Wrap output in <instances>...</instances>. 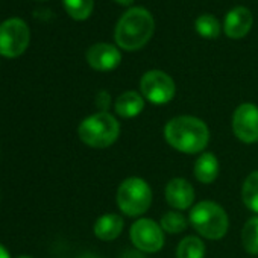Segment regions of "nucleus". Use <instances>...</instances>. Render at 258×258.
Instances as JSON below:
<instances>
[{"mask_svg": "<svg viewBox=\"0 0 258 258\" xmlns=\"http://www.w3.org/2000/svg\"><path fill=\"white\" fill-rule=\"evenodd\" d=\"M164 139L175 151L187 155L204 152L210 143L207 123L195 115H176L164 126Z\"/></svg>", "mask_w": 258, "mask_h": 258, "instance_id": "f257e3e1", "label": "nucleus"}, {"mask_svg": "<svg viewBox=\"0 0 258 258\" xmlns=\"http://www.w3.org/2000/svg\"><path fill=\"white\" fill-rule=\"evenodd\" d=\"M155 22L152 14L145 8L127 10L118 20L114 32L118 47L127 52H134L148 44L152 38Z\"/></svg>", "mask_w": 258, "mask_h": 258, "instance_id": "f03ea898", "label": "nucleus"}, {"mask_svg": "<svg viewBox=\"0 0 258 258\" xmlns=\"http://www.w3.org/2000/svg\"><path fill=\"white\" fill-rule=\"evenodd\" d=\"M81 142L93 149L112 146L120 136V123L109 112H96L84 118L78 127Z\"/></svg>", "mask_w": 258, "mask_h": 258, "instance_id": "7ed1b4c3", "label": "nucleus"}, {"mask_svg": "<svg viewBox=\"0 0 258 258\" xmlns=\"http://www.w3.org/2000/svg\"><path fill=\"white\" fill-rule=\"evenodd\" d=\"M188 222L199 232V235L208 240H220L226 235L229 228V219L222 205L213 201H201L191 207Z\"/></svg>", "mask_w": 258, "mask_h": 258, "instance_id": "20e7f679", "label": "nucleus"}, {"mask_svg": "<svg viewBox=\"0 0 258 258\" xmlns=\"http://www.w3.org/2000/svg\"><path fill=\"white\" fill-rule=\"evenodd\" d=\"M151 204H152V188L143 178L139 176L126 178L118 185L117 207L123 214L129 217H139L149 210Z\"/></svg>", "mask_w": 258, "mask_h": 258, "instance_id": "39448f33", "label": "nucleus"}, {"mask_svg": "<svg viewBox=\"0 0 258 258\" xmlns=\"http://www.w3.org/2000/svg\"><path fill=\"white\" fill-rule=\"evenodd\" d=\"M31 40L28 25L22 19H10L0 25V55L16 58L22 55Z\"/></svg>", "mask_w": 258, "mask_h": 258, "instance_id": "423d86ee", "label": "nucleus"}, {"mask_svg": "<svg viewBox=\"0 0 258 258\" xmlns=\"http://www.w3.org/2000/svg\"><path fill=\"white\" fill-rule=\"evenodd\" d=\"M142 96L154 105L169 103L176 93L175 81L166 72L149 70L143 75L140 81Z\"/></svg>", "mask_w": 258, "mask_h": 258, "instance_id": "0eeeda50", "label": "nucleus"}, {"mask_svg": "<svg viewBox=\"0 0 258 258\" xmlns=\"http://www.w3.org/2000/svg\"><path fill=\"white\" fill-rule=\"evenodd\" d=\"M129 237L136 249L143 253H155L164 246V231L154 219L136 220L129 229Z\"/></svg>", "mask_w": 258, "mask_h": 258, "instance_id": "6e6552de", "label": "nucleus"}, {"mask_svg": "<svg viewBox=\"0 0 258 258\" xmlns=\"http://www.w3.org/2000/svg\"><path fill=\"white\" fill-rule=\"evenodd\" d=\"M232 133L234 136L246 143L252 145L258 142V106L255 103H241L232 114Z\"/></svg>", "mask_w": 258, "mask_h": 258, "instance_id": "1a4fd4ad", "label": "nucleus"}, {"mask_svg": "<svg viewBox=\"0 0 258 258\" xmlns=\"http://www.w3.org/2000/svg\"><path fill=\"white\" fill-rule=\"evenodd\" d=\"M87 62L97 72H111L121 62L120 50L108 43H96L87 50Z\"/></svg>", "mask_w": 258, "mask_h": 258, "instance_id": "9d476101", "label": "nucleus"}, {"mask_svg": "<svg viewBox=\"0 0 258 258\" xmlns=\"http://www.w3.org/2000/svg\"><path fill=\"white\" fill-rule=\"evenodd\" d=\"M166 201L176 211H184L195 204V188L184 178H173L166 185Z\"/></svg>", "mask_w": 258, "mask_h": 258, "instance_id": "9b49d317", "label": "nucleus"}, {"mask_svg": "<svg viewBox=\"0 0 258 258\" xmlns=\"http://www.w3.org/2000/svg\"><path fill=\"white\" fill-rule=\"evenodd\" d=\"M252 23H253V19H252L250 11L243 7H237L228 13L225 19L223 31L229 38L238 40L247 35V32L252 28Z\"/></svg>", "mask_w": 258, "mask_h": 258, "instance_id": "f8f14e48", "label": "nucleus"}, {"mask_svg": "<svg viewBox=\"0 0 258 258\" xmlns=\"http://www.w3.org/2000/svg\"><path fill=\"white\" fill-rule=\"evenodd\" d=\"M114 109H115L117 115H120L123 118L137 117L145 109V97L140 93L133 91V90L124 91L115 99Z\"/></svg>", "mask_w": 258, "mask_h": 258, "instance_id": "ddd939ff", "label": "nucleus"}, {"mask_svg": "<svg viewBox=\"0 0 258 258\" xmlns=\"http://www.w3.org/2000/svg\"><path fill=\"white\" fill-rule=\"evenodd\" d=\"M123 226H124V222L121 216L115 213H108V214L100 216L96 220L93 229H94V235L99 240L111 241V240H115L121 234Z\"/></svg>", "mask_w": 258, "mask_h": 258, "instance_id": "4468645a", "label": "nucleus"}, {"mask_svg": "<svg viewBox=\"0 0 258 258\" xmlns=\"http://www.w3.org/2000/svg\"><path fill=\"white\" fill-rule=\"evenodd\" d=\"M219 160L213 152H204L195 163V178L201 184H211L219 176Z\"/></svg>", "mask_w": 258, "mask_h": 258, "instance_id": "2eb2a0df", "label": "nucleus"}, {"mask_svg": "<svg viewBox=\"0 0 258 258\" xmlns=\"http://www.w3.org/2000/svg\"><path fill=\"white\" fill-rule=\"evenodd\" d=\"M241 201L252 213L258 214V170L250 172L241 185Z\"/></svg>", "mask_w": 258, "mask_h": 258, "instance_id": "dca6fc26", "label": "nucleus"}, {"mask_svg": "<svg viewBox=\"0 0 258 258\" xmlns=\"http://www.w3.org/2000/svg\"><path fill=\"white\" fill-rule=\"evenodd\" d=\"M205 243L196 235L184 237L176 247V258H204L205 256Z\"/></svg>", "mask_w": 258, "mask_h": 258, "instance_id": "f3484780", "label": "nucleus"}, {"mask_svg": "<svg viewBox=\"0 0 258 258\" xmlns=\"http://www.w3.org/2000/svg\"><path fill=\"white\" fill-rule=\"evenodd\" d=\"M241 244L250 255H258V216L250 217L241 229Z\"/></svg>", "mask_w": 258, "mask_h": 258, "instance_id": "a211bd4d", "label": "nucleus"}, {"mask_svg": "<svg viewBox=\"0 0 258 258\" xmlns=\"http://www.w3.org/2000/svg\"><path fill=\"white\" fill-rule=\"evenodd\" d=\"M195 29L196 32L204 37V38H208V40H213V38H217L220 35V25H219V20L211 16V14H204V16H199L195 22Z\"/></svg>", "mask_w": 258, "mask_h": 258, "instance_id": "6ab92c4d", "label": "nucleus"}, {"mask_svg": "<svg viewBox=\"0 0 258 258\" xmlns=\"http://www.w3.org/2000/svg\"><path fill=\"white\" fill-rule=\"evenodd\" d=\"M160 226L163 228L164 232L167 234H181L187 229L188 226V220L184 217V214H181L179 211H167L161 220H160Z\"/></svg>", "mask_w": 258, "mask_h": 258, "instance_id": "aec40b11", "label": "nucleus"}, {"mask_svg": "<svg viewBox=\"0 0 258 258\" xmlns=\"http://www.w3.org/2000/svg\"><path fill=\"white\" fill-rule=\"evenodd\" d=\"M66 11L75 20H85L93 11L94 0H62Z\"/></svg>", "mask_w": 258, "mask_h": 258, "instance_id": "412c9836", "label": "nucleus"}, {"mask_svg": "<svg viewBox=\"0 0 258 258\" xmlns=\"http://www.w3.org/2000/svg\"><path fill=\"white\" fill-rule=\"evenodd\" d=\"M96 106L99 108L100 112H108V109L111 106V94L105 90H100L96 94Z\"/></svg>", "mask_w": 258, "mask_h": 258, "instance_id": "4be33fe9", "label": "nucleus"}, {"mask_svg": "<svg viewBox=\"0 0 258 258\" xmlns=\"http://www.w3.org/2000/svg\"><path fill=\"white\" fill-rule=\"evenodd\" d=\"M120 258H146L145 255H143V252H140V250H137V249H131V250H126L124 253H121V256Z\"/></svg>", "mask_w": 258, "mask_h": 258, "instance_id": "5701e85b", "label": "nucleus"}, {"mask_svg": "<svg viewBox=\"0 0 258 258\" xmlns=\"http://www.w3.org/2000/svg\"><path fill=\"white\" fill-rule=\"evenodd\" d=\"M0 258H11V255H10V252L0 244Z\"/></svg>", "mask_w": 258, "mask_h": 258, "instance_id": "b1692460", "label": "nucleus"}, {"mask_svg": "<svg viewBox=\"0 0 258 258\" xmlns=\"http://www.w3.org/2000/svg\"><path fill=\"white\" fill-rule=\"evenodd\" d=\"M115 2L118 4V5H123V7H129L131 5L134 0H115Z\"/></svg>", "mask_w": 258, "mask_h": 258, "instance_id": "393cba45", "label": "nucleus"}, {"mask_svg": "<svg viewBox=\"0 0 258 258\" xmlns=\"http://www.w3.org/2000/svg\"><path fill=\"white\" fill-rule=\"evenodd\" d=\"M79 258H99V256L94 255V253H84V255H81Z\"/></svg>", "mask_w": 258, "mask_h": 258, "instance_id": "a878e982", "label": "nucleus"}, {"mask_svg": "<svg viewBox=\"0 0 258 258\" xmlns=\"http://www.w3.org/2000/svg\"><path fill=\"white\" fill-rule=\"evenodd\" d=\"M19 258H32V256H29V255H20Z\"/></svg>", "mask_w": 258, "mask_h": 258, "instance_id": "bb28decb", "label": "nucleus"}]
</instances>
